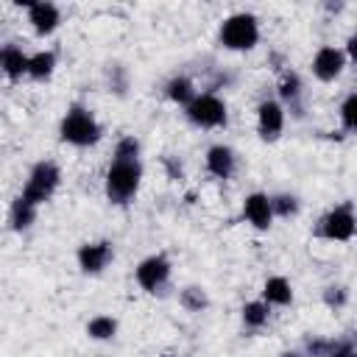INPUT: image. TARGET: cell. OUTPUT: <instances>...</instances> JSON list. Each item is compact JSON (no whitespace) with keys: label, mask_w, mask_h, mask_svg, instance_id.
<instances>
[{"label":"cell","mask_w":357,"mask_h":357,"mask_svg":"<svg viewBox=\"0 0 357 357\" xmlns=\"http://www.w3.org/2000/svg\"><path fill=\"white\" fill-rule=\"evenodd\" d=\"M59 134H61L64 142H70L75 148H89V145H95L100 139V126H98V120L92 117L89 109H84V106L75 103L61 117Z\"/></svg>","instance_id":"cell-1"},{"label":"cell","mask_w":357,"mask_h":357,"mask_svg":"<svg viewBox=\"0 0 357 357\" xmlns=\"http://www.w3.org/2000/svg\"><path fill=\"white\" fill-rule=\"evenodd\" d=\"M139 178H142L139 159L134 162L114 159L112 167L106 170V198L112 204H128L139 190Z\"/></svg>","instance_id":"cell-2"},{"label":"cell","mask_w":357,"mask_h":357,"mask_svg":"<svg viewBox=\"0 0 357 357\" xmlns=\"http://www.w3.org/2000/svg\"><path fill=\"white\" fill-rule=\"evenodd\" d=\"M220 42L229 50H251L259 42V25L254 14H231L220 25Z\"/></svg>","instance_id":"cell-3"},{"label":"cell","mask_w":357,"mask_h":357,"mask_svg":"<svg viewBox=\"0 0 357 357\" xmlns=\"http://www.w3.org/2000/svg\"><path fill=\"white\" fill-rule=\"evenodd\" d=\"M59 178H61V173H59V167H56L53 162H39V165H33L28 181H25V187H22V198H25L28 204H33V206L45 204V201L53 195V190L59 187Z\"/></svg>","instance_id":"cell-4"},{"label":"cell","mask_w":357,"mask_h":357,"mask_svg":"<svg viewBox=\"0 0 357 357\" xmlns=\"http://www.w3.org/2000/svg\"><path fill=\"white\" fill-rule=\"evenodd\" d=\"M187 117L201 128H218L226 123V103L212 92L195 95V100L187 106Z\"/></svg>","instance_id":"cell-5"},{"label":"cell","mask_w":357,"mask_h":357,"mask_svg":"<svg viewBox=\"0 0 357 357\" xmlns=\"http://www.w3.org/2000/svg\"><path fill=\"white\" fill-rule=\"evenodd\" d=\"M354 231H357V218H354V212H351L349 204L335 206L329 215H324V220H321V226H318V234H321V237H326V240H340V243H343V240H351Z\"/></svg>","instance_id":"cell-6"},{"label":"cell","mask_w":357,"mask_h":357,"mask_svg":"<svg viewBox=\"0 0 357 357\" xmlns=\"http://www.w3.org/2000/svg\"><path fill=\"white\" fill-rule=\"evenodd\" d=\"M167 279H170V262L162 254H153L137 265V282L148 293H156Z\"/></svg>","instance_id":"cell-7"},{"label":"cell","mask_w":357,"mask_h":357,"mask_svg":"<svg viewBox=\"0 0 357 357\" xmlns=\"http://www.w3.org/2000/svg\"><path fill=\"white\" fill-rule=\"evenodd\" d=\"M257 128L262 139H276L284 128V109L276 100H262L257 109Z\"/></svg>","instance_id":"cell-8"},{"label":"cell","mask_w":357,"mask_h":357,"mask_svg":"<svg viewBox=\"0 0 357 357\" xmlns=\"http://www.w3.org/2000/svg\"><path fill=\"white\" fill-rule=\"evenodd\" d=\"M343 64H346L343 50L326 45V47H321V50L315 53V59H312V73H315V78H321V81H335V78L343 73Z\"/></svg>","instance_id":"cell-9"},{"label":"cell","mask_w":357,"mask_h":357,"mask_svg":"<svg viewBox=\"0 0 357 357\" xmlns=\"http://www.w3.org/2000/svg\"><path fill=\"white\" fill-rule=\"evenodd\" d=\"M112 262V245L109 243H86L78 248V265L84 273H100Z\"/></svg>","instance_id":"cell-10"},{"label":"cell","mask_w":357,"mask_h":357,"mask_svg":"<svg viewBox=\"0 0 357 357\" xmlns=\"http://www.w3.org/2000/svg\"><path fill=\"white\" fill-rule=\"evenodd\" d=\"M28 22L33 25L36 33L47 36V33H53V31L59 28L61 11H59L53 3H31V6H28Z\"/></svg>","instance_id":"cell-11"},{"label":"cell","mask_w":357,"mask_h":357,"mask_svg":"<svg viewBox=\"0 0 357 357\" xmlns=\"http://www.w3.org/2000/svg\"><path fill=\"white\" fill-rule=\"evenodd\" d=\"M243 212H245L248 223H254L257 229H268L271 220H273V206H271V198H268L265 192H251V195H245Z\"/></svg>","instance_id":"cell-12"},{"label":"cell","mask_w":357,"mask_h":357,"mask_svg":"<svg viewBox=\"0 0 357 357\" xmlns=\"http://www.w3.org/2000/svg\"><path fill=\"white\" fill-rule=\"evenodd\" d=\"M206 170L215 178H229L234 173V151L226 145H212L206 151Z\"/></svg>","instance_id":"cell-13"},{"label":"cell","mask_w":357,"mask_h":357,"mask_svg":"<svg viewBox=\"0 0 357 357\" xmlns=\"http://www.w3.org/2000/svg\"><path fill=\"white\" fill-rule=\"evenodd\" d=\"M0 59H3V73H6V78L17 81V78L28 75V67H31V56H25V53H22L17 45H6Z\"/></svg>","instance_id":"cell-14"},{"label":"cell","mask_w":357,"mask_h":357,"mask_svg":"<svg viewBox=\"0 0 357 357\" xmlns=\"http://www.w3.org/2000/svg\"><path fill=\"white\" fill-rule=\"evenodd\" d=\"M262 298H265L268 304L284 307V304L293 301V287H290V282H287L284 276H271V279L265 282V287H262Z\"/></svg>","instance_id":"cell-15"},{"label":"cell","mask_w":357,"mask_h":357,"mask_svg":"<svg viewBox=\"0 0 357 357\" xmlns=\"http://www.w3.org/2000/svg\"><path fill=\"white\" fill-rule=\"evenodd\" d=\"M165 89H167V98H170L173 103L190 106V103L195 100V86H192V81H190V78H184V75H176V78H170Z\"/></svg>","instance_id":"cell-16"},{"label":"cell","mask_w":357,"mask_h":357,"mask_svg":"<svg viewBox=\"0 0 357 357\" xmlns=\"http://www.w3.org/2000/svg\"><path fill=\"white\" fill-rule=\"evenodd\" d=\"M33 220H36V206L28 204V201L20 195V198L11 204V229H14V231H25Z\"/></svg>","instance_id":"cell-17"},{"label":"cell","mask_w":357,"mask_h":357,"mask_svg":"<svg viewBox=\"0 0 357 357\" xmlns=\"http://www.w3.org/2000/svg\"><path fill=\"white\" fill-rule=\"evenodd\" d=\"M53 67H56V53L53 50H39L31 56V67H28V75L36 78V81H45L53 75Z\"/></svg>","instance_id":"cell-18"},{"label":"cell","mask_w":357,"mask_h":357,"mask_svg":"<svg viewBox=\"0 0 357 357\" xmlns=\"http://www.w3.org/2000/svg\"><path fill=\"white\" fill-rule=\"evenodd\" d=\"M114 332H117V321L112 315H95L86 324V335L92 340H109V337H114Z\"/></svg>","instance_id":"cell-19"},{"label":"cell","mask_w":357,"mask_h":357,"mask_svg":"<svg viewBox=\"0 0 357 357\" xmlns=\"http://www.w3.org/2000/svg\"><path fill=\"white\" fill-rule=\"evenodd\" d=\"M268 315H271L268 301H248V304L243 307V324L251 326V329L265 326V324H268Z\"/></svg>","instance_id":"cell-20"},{"label":"cell","mask_w":357,"mask_h":357,"mask_svg":"<svg viewBox=\"0 0 357 357\" xmlns=\"http://www.w3.org/2000/svg\"><path fill=\"white\" fill-rule=\"evenodd\" d=\"M279 95H282V100H287V103H296V100H298V95H301V81H298L296 73H284V75H282Z\"/></svg>","instance_id":"cell-21"},{"label":"cell","mask_w":357,"mask_h":357,"mask_svg":"<svg viewBox=\"0 0 357 357\" xmlns=\"http://www.w3.org/2000/svg\"><path fill=\"white\" fill-rule=\"evenodd\" d=\"M178 301H181V307L190 310V312H201V310L206 307V296H204L201 287H184Z\"/></svg>","instance_id":"cell-22"},{"label":"cell","mask_w":357,"mask_h":357,"mask_svg":"<svg viewBox=\"0 0 357 357\" xmlns=\"http://www.w3.org/2000/svg\"><path fill=\"white\" fill-rule=\"evenodd\" d=\"M340 120L349 131H357V92H351L343 103H340Z\"/></svg>","instance_id":"cell-23"},{"label":"cell","mask_w":357,"mask_h":357,"mask_svg":"<svg viewBox=\"0 0 357 357\" xmlns=\"http://www.w3.org/2000/svg\"><path fill=\"white\" fill-rule=\"evenodd\" d=\"M139 156V142L134 137H123L114 148V159H123V162H134Z\"/></svg>","instance_id":"cell-24"},{"label":"cell","mask_w":357,"mask_h":357,"mask_svg":"<svg viewBox=\"0 0 357 357\" xmlns=\"http://www.w3.org/2000/svg\"><path fill=\"white\" fill-rule=\"evenodd\" d=\"M271 206H273V215H282V218L296 215V209H298V204H296L293 195H273L271 198Z\"/></svg>","instance_id":"cell-25"},{"label":"cell","mask_w":357,"mask_h":357,"mask_svg":"<svg viewBox=\"0 0 357 357\" xmlns=\"http://www.w3.org/2000/svg\"><path fill=\"white\" fill-rule=\"evenodd\" d=\"M332 346H335V343H326V340H310V343H307V351H310L312 357H329V354H332Z\"/></svg>","instance_id":"cell-26"},{"label":"cell","mask_w":357,"mask_h":357,"mask_svg":"<svg viewBox=\"0 0 357 357\" xmlns=\"http://www.w3.org/2000/svg\"><path fill=\"white\" fill-rule=\"evenodd\" d=\"M329 357H357V349L343 340V343H335V346H332V354H329Z\"/></svg>","instance_id":"cell-27"},{"label":"cell","mask_w":357,"mask_h":357,"mask_svg":"<svg viewBox=\"0 0 357 357\" xmlns=\"http://www.w3.org/2000/svg\"><path fill=\"white\" fill-rule=\"evenodd\" d=\"M324 298H326V304H335V307H340V304L346 301V293H343L340 287H329Z\"/></svg>","instance_id":"cell-28"},{"label":"cell","mask_w":357,"mask_h":357,"mask_svg":"<svg viewBox=\"0 0 357 357\" xmlns=\"http://www.w3.org/2000/svg\"><path fill=\"white\" fill-rule=\"evenodd\" d=\"M346 53L357 61V33H354V36H349V42H346Z\"/></svg>","instance_id":"cell-29"},{"label":"cell","mask_w":357,"mask_h":357,"mask_svg":"<svg viewBox=\"0 0 357 357\" xmlns=\"http://www.w3.org/2000/svg\"><path fill=\"white\" fill-rule=\"evenodd\" d=\"M282 357H301V354H296V351H284Z\"/></svg>","instance_id":"cell-30"},{"label":"cell","mask_w":357,"mask_h":357,"mask_svg":"<svg viewBox=\"0 0 357 357\" xmlns=\"http://www.w3.org/2000/svg\"><path fill=\"white\" fill-rule=\"evenodd\" d=\"M165 357H176V354H165Z\"/></svg>","instance_id":"cell-31"}]
</instances>
